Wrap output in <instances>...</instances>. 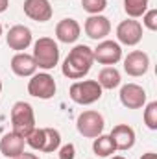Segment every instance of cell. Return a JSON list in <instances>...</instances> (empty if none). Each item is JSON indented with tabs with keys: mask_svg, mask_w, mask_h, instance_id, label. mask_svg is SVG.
<instances>
[{
	"mask_svg": "<svg viewBox=\"0 0 157 159\" xmlns=\"http://www.w3.org/2000/svg\"><path fill=\"white\" fill-rule=\"evenodd\" d=\"M92 63H94L92 48H89L87 44H76L65 57L61 65V72L69 80H81L89 74Z\"/></svg>",
	"mask_w": 157,
	"mask_h": 159,
	"instance_id": "6da1fadb",
	"label": "cell"
},
{
	"mask_svg": "<svg viewBox=\"0 0 157 159\" xmlns=\"http://www.w3.org/2000/svg\"><path fill=\"white\" fill-rule=\"evenodd\" d=\"M34 59L37 69L50 70L59 63V46L52 37H39L34 43Z\"/></svg>",
	"mask_w": 157,
	"mask_h": 159,
	"instance_id": "7a4b0ae2",
	"label": "cell"
},
{
	"mask_svg": "<svg viewBox=\"0 0 157 159\" xmlns=\"http://www.w3.org/2000/svg\"><path fill=\"white\" fill-rule=\"evenodd\" d=\"M104 89L100 87V83L96 80H79L74 81L69 89V96L74 104L79 106H91L94 102H98L102 98Z\"/></svg>",
	"mask_w": 157,
	"mask_h": 159,
	"instance_id": "3957f363",
	"label": "cell"
},
{
	"mask_svg": "<svg viewBox=\"0 0 157 159\" xmlns=\"http://www.w3.org/2000/svg\"><path fill=\"white\" fill-rule=\"evenodd\" d=\"M11 124H13V129L17 135L20 137H26L34 128H35V113H34V107L28 104V102H15L13 107H11Z\"/></svg>",
	"mask_w": 157,
	"mask_h": 159,
	"instance_id": "277c9868",
	"label": "cell"
},
{
	"mask_svg": "<svg viewBox=\"0 0 157 159\" xmlns=\"http://www.w3.org/2000/svg\"><path fill=\"white\" fill-rule=\"evenodd\" d=\"M104 117L98 113V111H92V109H87V111H81L76 119V129H78L79 135L87 137V139H94L98 135L104 133Z\"/></svg>",
	"mask_w": 157,
	"mask_h": 159,
	"instance_id": "5b68a950",
	"label": "cell"
},
{
	"mask_svg": "<svg viewBox=\"0 0 157 159\" xmlns=\"http://www.w3.org/2000/svg\"><path fill=\"white\" fill-rule=\"evenodd\" d=\"M28 81V93L34 96V98H39V100H50L54 98L56 91H57V85H56V80L52 78L48 72H35L34 76H30Z\"/></svg>",
	"mask_w": 157,
	"mask_h": 159,
	"instance_id": "8992f818",
	"label": "cell"
},
{
	"mask_svg": "<svg viewBox=\"0 0 157 159\" xmlns=\"http://www.w3.org/2000/svg\"><path fill=\"white\" fill-rule=\"evenodd\" d=\"M92 57L100 65L113 67V65H117L118 61L122 59V46L118 44L117 41L104 39L98 43L96 48H92Z\"/></svg>",
	"mask_w": 157,
	"mask_h": 159,
	"instance_id": "52a82bcc",
	"label": "cell"
},
{
	"mask_svg": "<svg viewBox=\"0 0 157 159\" xmlns=\"http://www.w3.org/2000/svg\"><path fill=\"white\" fill-rule=\"evenodd\" d=\"M117 39L118 44L135 46L142 41V24L135 19H126L117 26Z\"/></svg>",
	"mask_w": 157,
	"mask_h": 159,
	"instance_id": "ba28073f",
	"label": "cell"
},
{
	"mask_svg": "<svg viewBox=\"0 0 157 159\" xmlns=\"http://www.w3.org/2000/svg\"><path fill=\"white\" fill-rule=\"evenodd\" d=\"M120 104L128 109H141L146 106V91L139 83H126L120 87Z\"/></svg>",
	"mask_w": 157,
	"mask_h": 159,
	"instance_id": "9c48e42d",
	"label": "cell"
},
{
	"mask_svg": "<svg viewBox=\"0 0 157 159\" xmlns=\"http://www.w3.org/2000/svg\"><path fill=\"white\" fill-rule=\"evenodd\" d=\"M148 69H150V57L142 50H133L124 57V70L133 78L144 76Z\"/></svg>",
	"mask_w": 157,
	"mask_h": 159,
	"instance_id": "30bf717a",
	"label": "cell"
},
{
	"mask_svg": "<svg viewBox=\"0 0 157 159\" xmlns=\"http://www.w3.org/2000/svg\"><path fill=\"white\" fill-rule=\"evenodd\" d=\"M83 30L87 34L89 39L94 41H104L109 34H111V22L107 17L104 15H91L85 24H83Z\"/></svg>",
	"mask_w": 157,
	"mask_h": 159,
	"instance_id": "8fae6325",
	"label": "cell"
},
{
	"mask_svg": "<svg viewBox=\"0 0 157 159\" xmlns=\"http://www.w3.org/2000/svg\"><path fill=\"white\" fill-rule=\"evenodd\" d=\"M22 9H24V15L35 22H46L54 15L50 0H24Z\"/></svg>",
	"mask_w": 157,
	"mask_h": 159,
	"instance_id": "7c38bea8",
	"label": "cell"
},
{
	"mask_svg": "<svg viewBox=\"0 0 157 159\" xmlns=\"http://www.w3.org/2000/svg\"><path fill=\"white\" fill-rule=\"evenodd\" d=\"M6 43L11 50H17V52H24L30 44H32V30L28 26H22V24H15L9 28L7 35H6Z\"/></svg>",
	"mask_w": 157,
	"mask_h": 159,
	"instance_id": "4fadbf2b",
	"label": "cell"
},
{
	"mask_svg": "<svg viewBox=\"0 0 157 159\" xmlns=\"http://www.w3.org/2000/svg\"><path fill=\"white\" fill-rule=\"evenodd\" d=\"M13 74H17L19 78H30L37 72V65H35V59L32 54H26V52H17L13 57H11V63H9Z\"/></svg>",
	"mask_w": 157,
	"mask_h": 159,
	"instance_id": "5bb4252c",
	"label": "cell"
},
{
	"mask_svg": "<svg viewBox=\"0 0 157 159\" xmlns=\"http://www.w3.org/2000/svg\"><path fill=\"white\" fill-rule=\"evenodd\" d=\"M81 34V26L76 19H61L57 24H56V37L57 41L65 43V44H70V43H76Z\"/></svg>",
	"mask_w": 157,
	"mask_h": 159,
	"instance_id": "9a60e30c",
	"label": "cell"
},
{
	"mask_svg": "<svg viewBox=\"0 0 157 159\" xmlns=\"http://www.w3.org/2000/svg\"><path fill=\"white\" fill-rule=\"evenodd\" d=\"M109 137L113 139V144L117 150H131L135 144V129L128 124H118L111 129Z\"/></svg>",
	"mask_w": 157,
	"mask_h": 159,
	"instance_id": "2e32d148",
	"label": "cell"
},
{
	"mask_svg": "<svg viewBox=\"0 0 157 159\" xmlns=\"http://www.w3.org/2000/svg\"><path fill=\"white\" fill-rule=\"evenodd\" d=\"M24 144H26L24 137L17 135L15 131H9L0 139V152L4 157L15 159L17 156H20L24 152Z\"/></svg>",
	"mask_w": 157,
	"mask_h": 159,
	"instance_id": "e0dca14e",
	"label": "cell"
},
{
	"mask_svg": "<svg viewBox=\"0 0 157 159\" xmlns=\"http://www.w3.org/2000/svg\"><path fill=\"white\" fill-rule=\"evenodd\" d=\"M98 83H100V87L102 89H109V91H113V89H117L118 85H120V72H118L115 67H104L102 70H100V74H98V80H96Z\"/></svg>",
	"mask_w": 157,
	"mask_h": 159,
	"instance_id": "ac0fdd59",
	"label": "cell"
},
{
	"mask_svg": "<svg viewBox=\"0 0 157 159\" xmlns=\"http://www.w3.org/2000/svg\"><path fill=\"white\" fill-rule=\"evenodd\" d=\"M92 152L98 157H109V156H113L117 152V148L113 144V139L109 135H104L102 133V135L94 137V141H92Z\"/></svg>",
	"mask_w": 157,
	"mask_h": 159,
	"instance_id": "d6986e66",
	"label": "cell"
},
{
	"mask_svg": "<svg viewBox=\"0 0 157 159\" xmlns=\"http://www.w3.org/2000/svg\"><path fill=\"white\" fill-rule=\"evenodd\" d=\"M43 131H44V143H43L41 152H44V154L57 152L61 146V133L56 128H43Z\"/></svg>",
	"mask_w": 157,
	"mask_h": 159,
	"instance_id": "ffe728a7",
	"label": "cell"
},
{
	"mask_svg": "<svg viewBox=\"0 0 157 159\" xmlns=\"http://www.w3.org/2000/svg\"><path fill=\"white\" fill-rule=\"evenodd\" d=\"M150 0H124V11L129 19H139L148 9Z\"/></svg>",
	"mask_w": 157,
	"mask_h": 159,
	"instance_id": "44dd1931",
	"label": "cell"
},
{
	"mask_svg": "<svg viewBox=\"0 0 157 159\" xmlns=\"http://www.w3.org/2000/svg\"><path fill=\"white\" fill-rule=\"evenodd\" d=\"M24 141H26V144L30 146V148H34V150H39L43 148V143H44V131H43V128H34L26 137H24Z\"/></svg>",
	"mask_w": 157,
	"mask_h": 159,
	"instance_id": "7402d4cb",
	"label": "cell"
},
{
	"mask_svg": "<svg viewBox=\"0 0 157 159\" xmlns=\"http://www.w3.org/2000/svg\"><path fill=\"white\" fill-rule=\"evenodd\" d=\"M144 124L148 129H157V102H150L144 106Z\"/></svg>",
	"mask_w": 157,
	"mask_h": 159,
	"instance_id": "603a6c76",
	"label": "cell"
},
{
	"mask_svg": "<svg viewBox=\"0 0 157 159\" xmlns=\"http://www.w3.org/2000/svg\"><path fill=\"white\" fill-rule=\"evenodd\" d=\"M81 7L89 15H102V11L107 7V0H81Z\"/></svg>",
	"mask_w": 157,
	"mask_h": 159,
	"instance_id": "cb8c5ba5",
	"label": "cell"
},
{
	"mask_svg": "<svg viewBox=\"0 0 157 159\" xmlns=\"http://www.w3.org/2000/svg\"><path fill=\"white\" fill-rule=\"evenodd\" d=\"M142 26L150 32H155L157 30V9H146L144 15H142Z\"/></svg>",
	"mask_w": 157,
	"mask_h": 159,
	"instance_id": "d4e9b609",
	"label": "cell"
},
{
	"mask_svg": "<svg viewBox=\"0 0 157 159\" xmlns=\"http://www.w3.org/2000/svg\"><path fill=\"white\" fill-rule=\"evenodd\" d=\"M76 157V146L72 143L59 146V159H74Z\"/></svg>",
	"mask_w": 157,
	"mask_h": 159,
	"instance_id": "484cf974",
	"label": "cell"
},
{
	"mask_svg": "<svg viewBox=\"0 0 157 159\" xmlns=\"http://www.w3.org/2000/svg\"><path fill=\"white\" fill-rule=\"evenodd\" d=\"M15 159H39L37 154H30V152H22L20 156H17Z\"/></svg>",
	"mask_w": 157,
	"mask_h": 159,
	"instance_id": "4316f807",
	"label": "cell"
},
{
	"mask_svg": "<svg viewBox=\"0 0 157 159\" xmlns=\"http://www.w3.org/2000/svg\"><path fill=\"white\" fill-rule=\"evenodd\" d=\"M9 7V0H0V13H4Z\"/></svg>",
	"mask_w": 157,
	"mask_h": 159,
	"instance_id": "83f0119b",
	"label": "cell"
},
{
	"mask_svg": "<svg viewBox=\"0 0 157 159\" xmlns=\"http://www.w3.org/2000/svg\"><path fill=\"white\" fill-rule=\"evenodd\" d=\"M141 159H157V156L154 154V152H146V154H142Z\"/></svg>",
	"mask_w": 157,
	"mask_h": 159,
	"instance_id": "f1b7e54d",
	"label": "cell"
},
{
	"mask_svg": "<svg viewBox=\"0 0 157 159\" xmlns=\"http://www.w3.org/2000/svg\"><path fill=\"white\" fill-rule=\"evenodd\" d=\"M111 159H126V157H122V156H113Z\"/></svg>",
	"mask_w": 157,
	"mask_h": 159,
	"instance_id": "f546056e",
	"label": "cell"
},
{
	"mask_svg": "<svg viewBox=\"0 0 157 159\" xmlns=\"http://www.w3.org/2000/svg\"><path fill=\"white\" fill-rule=\"evenodd\" d=\"M0 94H2V80H0Z\"/></svg>",
	"mask_w": 157,
	"mask_h": 159,
	"instance_id": "4dcf8cb0",
	"label": "cell"
},
{
	"mask_svg": "<svg viewBox=\"0 0 157 159\" xmlns=\"http://www.w3.org/2000/svg\"><path fill=\"white\" fill-rule=\"evenodd\" d=\"M2 32H4V30H2V24H0V35H2Z\"/></svg>",
	"mask_w": 157,
	"mask_h": 159,
	"instance_id": "1f68e13d",
	"label": "cell"
}]
</instances>
